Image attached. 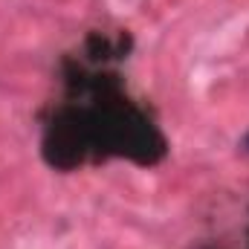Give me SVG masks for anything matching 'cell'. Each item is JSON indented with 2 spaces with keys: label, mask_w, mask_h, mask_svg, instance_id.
<instances>
[{
  "label": "cell",
  "mask_w": 249,
  "mask_h": 249,
  "mask_svg": "<svg viewBox=\"0 0 249 249\" xmlns=\"http://www.w3.org/2000/svg\"><path fill=\"white\" fill-rule=\"evenodd\" d=\"M241 151H244V154H249V133L241 139Z\"/></svg>",
  "instance_id": "6da1fadb"
}]
</instances>
